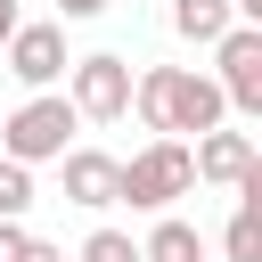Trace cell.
Here are the masks:
<instances>
[{
	"mask_svg": "<svg viewBox=\"0 0 262 262\" xmlns=\"http://www.w3.org/2000/svg\"><path fill=\"white\" fill-rule=\"evenodd\" d=\"M131 106H139V123H147L156 139H188V131L205 139V131L229 123L213 74H188V66H147V74H131Z\"/></svg>",
	"mask_w": 262,
	"mask_h": 262,
	"instance_id": "6da1fadb",
	"label": "cell"
},
{
	"mask_svg": "<svg viewBox=\"0 0 262 262\" xmlns=\"http://www.w3.org/2000/svg\"><path fill=\"white\" fill-rule=\"evenodd\" d=\"M188 188H196L188 139H147L131 164H115V205H131V213H172Z\"/></svg>",
	"mask_w": 262,
	"mask_h": 262,
	"instance_id": "7a4b0ae2",
	"label": "cell"
},
{
	"mask_svg": "<svg viewBox=\"0 0 262 262\" xmlns=\"http://www.w3.org/2000/svg\"><path fill=\"white\" fill-rule=\"evenodd\" d=\"M74 131H82V123H74L66 90H41V98H25V106L0 123V156L33 172V164H57V156L74 147Z\"/></svg>",
	"mask_w": 262,
	"mask_h": 262,
	"instance_id": "3957f363",
	"label": "cell"
},
{
	"mask_svg": "<svg viewBox=\"0 0 262 262\" xmlns=\"http://www.w3.org/2000/svg\"><path fill=\"white\" fill-rule=\"evenodd\" d=\"M66 106H74V123H123L131 115V57H115V49L74 57L66 66Z\"/></svg>",
	"mask_w": 262,
	"mask_h": 262,
	"instance_id": "277c9868",
	"label": "cell"
},
{
	"mask_svg": "<svg viewBox=\"0 0 262 262\" xmlns=\"http://www.w3.org/2000/svg\"><path fill=\"white\" fill-rule=\"evenodd\" d=\"M213 90L229 115H262V25H229L213 41Z\"/></svg>",
	"mask_w": 262,
	"mask_h": 262,
	"instance_id": "5b68a950",
	"label": "cell"
},
{
	"mask_svg": "<svg viewBox=\"0 0 262 262\" xmlns=\"http://www.w3.org/2000/svg\"><path fill=\"white\" fill-rule=\"evenodd\" d=\"M0 57H8V74L25 82V98L57 90V82H66V66H74V57H66V25H57V16H41V25H16Z\"/></svg>",
	"mask_w": 262,
	"mask_h": 262,
	"instance_id": "8992f818",
	"label": "cell"
},
{
	"mask_svg": "<svg viewBox=\"0 0 262 262\" xmlns=\"http://www.w3.org/2000/svg\"><path fill=\"white\" fill-rule=\"evenodd\" d=\"M188 164H196V180H213V188H237L254 164H262V147H254V131H205L196 147H188Z\"/></svg>",
	"mask_w": 262,
	"mask_h": 262,
	"instance_id": "52a82bcc",
	"label": "cell"
},
{
	"mask_svg": "<svg viewBox=\"0 0 262 262\" xmlns=\"http://www.w3.org/2000/svg\"><path fill=\"white\" fill-rule=\"evenodd\" d=\"M57 172H66V205H82V213H106L115 205V156L106 147H66Z\"/></svg>",
	"mask_w": 262,
	"mask_h": 262,
	"instance_id": "ba28073f",
	"label": "cell"
},
{
	"mask_svg": "<svg viewBox=\"0 0 262 262\" xmlns=\"http://www.w3.org/2000/svg\"><path fill=\"white\" fill-rule=\"evenodd\" d=\"M139 262H205V229L180 213H156V229L139 237Z\"/></svg>",
	"mask_w": 262,
	"mask_h": 262,
	"instance_id": "9c48e42d",
	"label": "cell"
},
{
	"mask_svg": "<svg viewBox=\"0 0 262 262\" xmlns=\"http://www.w3.org/2000/svg\"><path fill=\"white\" fill-rule=\"evenodd\" d=\"M229 25H237V8H229V0H172V33H180V41H196V49H213Z\"/></svg>",
	"mask_w": 262,
	"mask_h": 262,
	"instance_id": "30bf717a",
	"label": "cell"
},
{
	"mask_svg": "<svg viewBox=\"0 0 262 262\" xmlns=\"http://www.w3.org/2000/svg\"><path fill=\"white\" fill-rule=\"evenodd\" d=\"M74 262H139V237H131V229H90V237L74 246Z\"/></svg>",
	"mask_w": 262,
	"mask_h": 262,
	"instance_id": "8fae6325",
	"label": "cell"
},
{
	"mask_svg": "<svg viewBox=\"0 0 262 262\" xmlns=\"http://www.w3.org/2000/svg\"><path fill=\"white\" fill-rule=\"evenodd\" d=\"M25 213H33V172L0 156V221H25Z\"/></svg>",
	"mask_w": 262,
	"mask_h": 262,
	"instance_id": "7c38bea8",
	"label": "cell"
},
{
	"mask_svg": "<svg viewBox=\"0 0 262 262\" xmlns=\"http://www.w3.org/2000/svg\"><path fill=\"white\" fill-rule=\"evenodd\" d=\"M25 237H33L25 221H0V262H16V254H25Z\"/></svg>",
	"mask_w": 262,
	"mask_h": 262,
	"instance_id": "4fadbf2b",
	"label": "cell"
},
{
	"mask_svg": "<svg viewBox=\"0 0 262 262\" xmlns=\"http://www.w3.org/2000/svg\"><path fill=\"white\" fill-rule=\"evenodd\" d=\"M98 8H106V0H57V25H90Z\"/></svg>",
	"mask_w": 262,
	"mask_h": 262,
	"instance_id": "5bb4252c",
	"label": "cell"
},
{
	"mask_svg": "<svg viewBox=\"0 0 262 262\" xmlns=\"http://www.w3.org/2000/svg\"><path fill=\"white\" fill-rule=\"evenodd\" d=\"M16 262H66V246H49V237H25V254Z\"/></svg>",
	"mask_w": 262,
	"mask_h": 262,
	"instance_id": "9a60e30c",
	"label": "cell"
},
{
	"mask_svg": "<svg viewBox=\"0 0 262 262\" xmlns=\"http://www.w3.org/2000/svg\"><path fill=\"white\" fill-rule=\"evenodd\" d=\"M16 25H25V8H16V0H0V49H8V33H16Z\"/></svg>",
	"mask_w": 262,
	"mask_h": 262,
	"instance_id": "2e32d148",
	"label": "cell"
},
{
	"mask_svg": "<svg viewBox=\"0 0 262 262\" xmlns=\"http://www.w3.org/2000/svg\"><path fill=\"white\" fill-rule=\"evenodd\" d=\"M237 8V25H262V0H229Z\"/></svg>",
	"mask_w": 262,
	"mask_h": 262,
	"instance_id": "e0dca14e",
	"label": "cell"
}]
</instances>
